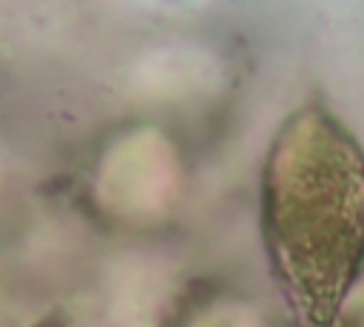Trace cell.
<instances>
[{
  "label": "cell",
  "mask_w": 364,
  "mask_h": 327,
  "mask_svg": "<svg viewBox=\"0 0 364 327\" xmlns=\"http://www.w3.org/2000/svg\"><path fill=\"white\" fill-rule=\"evenodd\" d=\"M262 236L299 327H341L364 267V148L321 102L293 111L262 168Z\"/></svg>",
  "instance_id": "6da1fadb"
}]
</instances>
